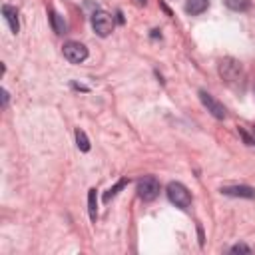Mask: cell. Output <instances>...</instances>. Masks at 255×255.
<instances>
[{"mask_svg":"<svg viewBox=\"0 0 255 255\" xmlns=\"http://www.w3.org/2000/svg\"><path fill=\"white\" fill-rule=\"evenodd\" d=\"M253 135H255V128H253Z\"/></svg>","mask_w":255,"mask_h":255,"instance_id":"cell-23","label":"cell"},{"mask_svg":"<svg viewBox=\"0 0 255 255\" xmlns=\"http://www.w3.org/2000/svg\"><path fill=\"white\" fill-rule=\"evenodd\" d=\"M116 20H118V24H124V14H122V10L116 12Z\"/></svg>","mask_w":255,"mask_h":255,"instance_id":"cell-19","label":"cell"},{"mask_svg":"<svg viewBox=\"0 0 255 255\" xmlns=\"http://www.w3.org/2000/svg\"><path fill=\"white\" fill-rule=\"evenodd\" d=\"M229 253H251V247L245 245V243H237V245H233L229 249Z\"/></svg>","mask_w":255,"mask_h":255,"instance_id":"cell-16","label":"cell"},{"mask_svg":"<svg viewBox=\"0 0 255 255\" xmlns=\"http://www.w3.org/2000/svg\"><path fill=\"white\" fill-rule=\"evenodd\" d=\"M76 145H78L80 151H90V139H88L86 131L80 129V128L76 129Z\"/></svg>","mask_w":255,"mask_h":255,"instance_id":"cell-13","label":"cell"},{"mask_svg":"<svg viewBox=\"0 0 255 255\" xmlns=\"http://www.w3.org/2000/svg\"><path fill=\"white\" fill-rule=\"evenodd\" d=\"M199 102L207 108V112L215 118V120H225V116H227V110H225V106L219 102V100H215L211 94H207L205 90H199Z\"/></svg>","mask_w":255,"mask_h":255,"instance_id":"cell-6","label":"cell"},{"mask_svg":"<svg viewBox=\"0 0 255 255\" xmlns=\"http://www.w3.org/2000/svg\"><path fill=\"white\" fill-rule=\"evenodd\" d=\"M88 211H90V219L96 223V219H98V191H96V187H92L88 191Z\"/></svg>","mask_w":255,"mask_h":255,"instance_id":"cell-11","label":"cell"},{"mask_svg":"<svg viewBox=\"0 0 255 255\" xmlns=\"http://www.w3.org/2000/svg\"><path fill=\"white\" fill-rule=\"evenodd\" d=\"M225 2V6L229 8V10H233V12H245V10H249V6H251V0H223Z\"/></svg>","mask_w":255,"mask_h":255,"instance_id":"cell-12","label":"cell"},{"mask_svg":"<svg viewBox=\"0 0 255 255\" xmlns=\"http://www.w3.org/2000/svg\"><path fill=\"white\" fill-rule=\"evenodd\" d=\"M209 8V0H187L185 2V12L189 16H199Z\"/></svg>","mask_w":255,"mask_h":255,"instance_id":"cell-9","label":"cell"},{"mask_svg":"<svg viewBox=\"0 0 255 255\" xmlns=\"http://www.w3.org/2000/svg\"><path fill=\"white\" fill-rule=\"evenodd\" d=\"M8 98H10V96H8V92L2 88V108H6V106H8Z\"/></svg>","mask_w":255,"mask_h":255,"instance_id":"cell-17","label":"cell"},{"mask_svg":"<svg viewBox=\"0 0 255 255\" xmlns=\"http://www.w3.org/2000/svg\"><path fill=\"white\" fill-rule=\"evenodd\" d=\"M161 8H163V12H165V14H167V16H171V10H169V8H167V6H165V4H163V2H161Z\"/></svg>","mask_w":255,"mask_h":255,"instance_id":"cell-21","label":"cell"},{"mask_svg":"<svg viewBox=\"0 0 255 255\" xmlns=\"http://www.w3.org/2000/svg\"><path fill=\"white\" fill-rule=\"evenodd\" d=\"M92 28H94V32L100 38L110 36L112 30H114V16L108 14V12H104V10H96L92 14Z\"/></svg>","mask_w":255,"mask_h":255,"instance_id":"cell-4","label":"cell"},{"mask_svg":"<svg viewBox=\"0 0 255 255\" xmlns=\"http://www.w3.org/2000/svg\"><path fill=\"white\" fill-rule=\"evenodd\" d=\"M135 2H137L139 6H145V2H147V0H135Z\"/></svg>","mask_w":255,"mask_h":255,"instance_id":"cell-22","label":"cell"},{"mask_svg":"<svg viewBox=\"0 0 255 255\" xmlns=\"http://www.w3.org/2000/svg\"><path fill=\"white\" fill-rule=\"evenodd\" d=\"M137 197L143 201H153L159 195V181L153 175H143L141 179H137Z\"/></svg>","mask_w":255,"mask_h":255,"instance_id":"cell-3","label":"cell"},{"mask_svg":"<svg viewBox=\"0 0 255 255\" xmlns=\"http://www.w3.org/2000/svg\"><path fill=\"white\" fill-rule=\"evenodd\" d=\"M62 54H64V58H66L70 64H80V62H84V60L88 58V48H86L82 42L70 40V42L64 44Z\"/></svg>","mask_w":255,"mask_h":255,"instance_id":"cell-5","label":"cell"},{"mask_svg":"<svg viewBox=\"0 0 255 255\" xmlns=\"http://www.w3.org/2000/svg\"><path fill=\"white\" fill-rule=\"evenodd\" d=\"M72 88L74 90H80V92H88L90 88H86V86H82V84H76V82H72Z\"/></svg>","mask_w":255,"mask_h":255,"instance_id":"cell-18","label":"cell"},{"mask_svg":"<svg viewBox=\"0 0 255 255\" xmlns=\"http://www.w3.org/2000/svg\"><path fill=\"white\" fill-rule=\"evenodd\" d=\"M239 135H241V139H243V143H245V145H255V135H249V133H247V129L239 128Z\"/></svg>","mask_w":255,"mask_h":255,"instance_id":"cell-15","label":"cell"},{"mask_svg":"<svg viewBox=\"0 0 255 255\" xmlns=\"http://www.w3.org/2000/svg\"><path fill=\"white\" fill-rule=\"evenodd\" d=\"M2 16L6 20V24L10 26V32L12 34H18L20 32V20H18V10L12 6V4H2Z\"/></svg>","mask_w":255,"mask_h":255,"instance_id":"cell-8","label":"cell"},{"mask_svg":"<svg viewBox=\"0 0 255 255\" xmlns=\"http://www.w3.org/2000/svg\"><path fill=\"white\" fill-rule=\"evenodd\" d=\"M221 193L229 195V197H245V199L255 197V189L249 185H225V187H221Z\"/></svg>","mask_w":255,"mask_h":255,"instance_id":"cell-7","label":"cell"},{"mask_svg":"<svg viewBox=\"0 0 255 255\" xmlns=\"http://www.w3.org/2000/svg\"><path fill=\"white\" fill-rule=\"evenodd\" d=\"M149 36H151V38H161V30H157V28H153Z\"/></svg>","mask_w":255,"mask_h":255,"instance_id":"cell-20","label":"cell"},{"mask_svg":"<svg viewBox=\"0 0 255 255\" xmlns=\"http://www.w3.org/2000/svg\"><path fill=\"white\" fill-rule=\"evenodd\" d=\"M126 185H128V179H120V181H118V183H116L114 187H110V189H108V191L104 193V201L108 203V201H110L112 197H116V195L120 193V189H124Z\"/></svg>","mask_w":255,"mask_h":255,"instance_id":"cell-14","label":"cell"},{"mask_svg":"<svg viewBox=\"0 0 255 255\" xmlns=\"http://www.w3.org/2000/svg\"><path fill=\"white\" fill-rule=\"evenodd\" d=\"M219 76L221 80H225L227 84H233V82H241L243 80V68H241V62H237L235 58H223L219 60Z\"/></svg>","mask_w":255,"mask_h":255,"instance_id":"cell-2","label":"cell"},{"mask_svg":"<svg viewBox=\"0 0 255 255\" xmlns=\"http://www.w3.org/2000/svg\"><path fill=\"white\" fill-rule=\"evenodd\" d=\"M165 193H167V199L179 207V209H187L191 205V193L187 191V187L179 181H169L167 187H165Z\"/></svg>","mask_w":255,"mask_h":255,"instance_id":"cell-1","label":"cell"},{"mask_svg":"<svg viewBox=\"0 0 255 255\" xmlns=\"http://www.w3.org/2000/svg\"><path fill=\"white\" fill-rule=\"evenodd\" d=\"M48 18H50L52 30H54L56 34H66V20H64V16H60L54 8H50V10H48Z\"/></svg>","mask_w":255,"mask_h":255,"instance_id":"cell-10","label":"cell"}]
</instances>
